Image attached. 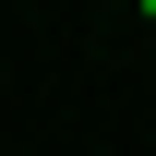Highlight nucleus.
Instances as JSON below:
<instances>
[{
  "label": "nucleus",
  "instance_id": "nucleus-1",
  "mask_svg": "<svg viewBox=\"0 0 156 156\" xmlns=\"http://www.w3.org/2000/svg\"><path fill=\"white\" fill-rule=\"evenodd\" d=\"M132 12H144V24H156V0H132Z\"/></svg>",
  "mask_w": 156,
  "mask_h": 156
}]
</instances>
